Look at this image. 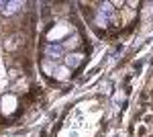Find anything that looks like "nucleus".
Here are the masks:
<instances>
[{
  "label": "nucleus",
  "instance_id": "nucleus-1",
  "mask_svg": "<svg viewBox=\"0 0 153 137\" xmlns=\"http://www.w3.org/2000/svg\"><path fill=\"white\" fill-rule=\"evenodd\" d=\"M63 53H65V47L61 45V43H47V45L43 47V55H45V59H49V61H59V59H63Z\"/></svg>",
  "mask_w": 153,
  "mask_h": 137
},
{
  "label": "nucleus",
  "instance_id": "nucleus-2",
  "mask_svg": "<svg viewBox=\"0 0 153 137\" xmlns=\"http://www.w3.org/2000/svg\"><path fill=\"white\" fill-rule=\"evenodd\" d=\"M110 19H112V4H102L96 12V23L100 27H106L110 23Z\"/></svg>",
  "mask_w": 153,
  "mask_h": 137
},
{
  "label": "nucleus",
  "instance_id": "nucleus-3",
  "mask_svg": "<svg viewBox=\"0 0 153 137\" xmlns=\"http://www.w3.org/2000/svg\"><path fill=\"white\" fill-rule=\"evenodd\" d=\"M68 33H70V27H68L65 23L55 25V27L47 33V41H49V43H55V41H59V39H63Z\"/></svg>",
  "mask_w": 153,
  "mask_h": 137
},
{
  "label": "nucleus",
  "instance_id": "nucleus-4",
  "mask_svg": "<svg viewBox=\"0 0 153 137\" xmlns=\"http://www.w3.org/2000/svg\"><path fill=\"white\" fill-rule=\"evenodd\" d=\"M65 59V66L70 70H76L78 66H82V61H84V53H70L68 57H63Z\"/></svg>",
  "mask_w": 153,
  "mask_h": 137
},
{
  "label": "nucleus",
  "instance_id": "nucleus-5",
  "mask_svg": "<svg viewBox=\"0 0 153 137\" xmlns=\"http://www.w3.org/2000/svg\"><path fill=\"white\" fill-rule=\"evenodd\" d=\"M14 106H16V98L14 96H4L2 98V113L4 115H10V113H14Z\"/></svg>",
  "mask_w": 153,
  "mask_h": 137
},
{
  "label": "nucleus",
  "instance_id": "nucleus-6",
  "mask_svg": "<svg viewBox=\"0 0 153 137\" xmlns=\"http://www.w3.org/2000/svg\"><path fill=\"white\" fill-rule=\"evenodd\" d=\"M70 74H71V70L68 68L65 64H63V66H57V68H55V72H53V78L63 82V80H68V78H70Z\"/></svg>",
  "mask_w": 153,
  "mask_h": 137
},
{
  "label": "nucleus",
  "instance_id": "nucleus-7",
  "mask_svg": "<svg viewBox=\"0 0 153 137\" xmlns=\"http://www.w3.org/2000/svg\"><path fill=\"white\" fill-rule=\"evenodd\" d=\"M19 8H23V2H4V8H2V12L4 14H14V12H19Z\"/></svg>",
  "mask_w": 153,
  "mask_h": 137
},
{
  "label": "nucleus",
  "instance_id": "nucleus-8",
  "mask_svg": "<svg viewBox=\"0 0 153 137\" xmlns=\"http://www.w3.org/2000/svg\"><path fill=\"white\" fill-rule=\"evenodd\" d=\"M55 68H57V66H53V64H51L49 59H45V61H43V70H45V72H49L51 76H53V72H55Z\"/></svg>",
  "mask_w": 153,
  "mask_h": 137
}]
</instances>
